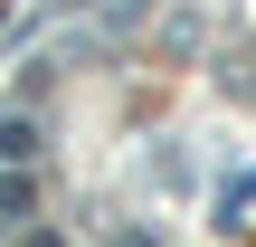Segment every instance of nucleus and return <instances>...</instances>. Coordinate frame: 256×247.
Masks as SVG:
<instances>
[{
    "label": "nucleus",
    "mask_w": 256,
    "mask_h": 247,
    "mask_svg": "<svg viewBox=\"0 0 256 247\" xmlns=\"http://www.w3.org/2000/svg\"><path fill=\"white\" fill-rule=\"evenodd\" d=\"M114 247H152V238H114Z\"/></svg>",
    "instance_id": "obj_2"
},
{
    "label": "nucleus",
    "mask_w": 256,
    "mask_h": 247,
    "mask_svg": "<svg viewBox=\"0 0 256 247\" xmlns=\"http://www.w3.org/2000/svg\"><path fill=\"white\" fill-rule=\"evenodd\" d=\"M0 152H10V162H38V124H28V114H0Z\"/></svg>",
    "instance_id": "obj_1"
}]
</instances>
